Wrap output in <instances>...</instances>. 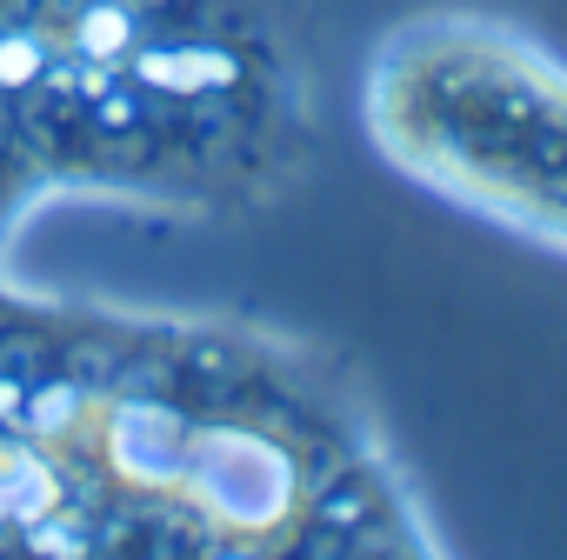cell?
Listing matches in <instances>:
<instances>
[{
	"label": "cell",
	"mask_w": 567,
	"mask_h": 560,
	"mask_svg": "<svg viewBox=\"0 0 567 560\" xmlns=\"http://www.w3.org/2000/svg\"><path fill=\"white\" fill-rule=\"evenodd\" d=\"M194 487H200V500L214 507V520H227V527H240V533L267 527V514H280V507H288V494H295L288 460H280L267 440H254V434L200 440Z\"/></svg>",
	"instance_id": "cell-1"
}]
</instances>
